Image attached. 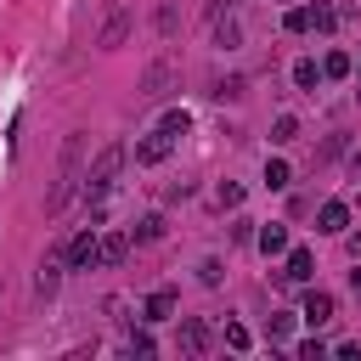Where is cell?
Wrapping results in <instances>:
<instances>
[{
  "label": "cell",
  "instance_id": "ffe728a7",
  "mask_svg": "<svg viewBox=\"0 0 361 361\" xmlns=\"http://www.w3.org/2000/svg\"><path fill=\"white\" fill-rule=\"evenodd\" d=\"M350 68H355L350 51H327V56H322V79H327V85H333V79H350Z\"/></svg>",
  "mask_w": 361,
  "mask_h": 361
},
{
  "label": "cell",
  "instance_id": "7a4b0ae2",
  "mask_svg": "<svg viewBox=\"0 0 361 361\" xmlns=\"http://www.w3.org/2000/svg\"><path fill=\"white\" fill-rule=\"evenodd\" d=\"M79 141H68V152H62V175H56V186H51V197H45V214H62L68 209V197L79 192Z\"/></svg>",
  "mask_w": 361,
  "mask_h": 361
},
{
  "label": "cell",
  "instance_id": "4dcf8cb0",
  "mask_svg": "<svg viewBox=\"0 0 361 361\" xmlns=\"http://www.w3.org/2000/svg\"><path fill=\"white\" fill-rule=\"evenodd\" d=\"M130 355H152V333H147V327L130 333Z\"/></svg>",
  "mask_w": 361,
  "mask_h": 361
},
{
  "label": "cell",
  "instance_id": "d6986e66",
  "mask_svg": "<svg viewBox=\"0 0 361 361\" xmlns=\"http://www.w3.org/2000/svg\"><path fill=\"white\" fill-rule=\"evenodd\" d=\"M282 34H293V39H299V34H316V28H310V6H288V11H282Z\"/></svg>",
  "mask_w": 361,
  "mask_h": 361
},
{
  "label": "cell",
  "instance_id": "30bf717a",
  "mask_svg": "<svg viewBox=\"0 0 361 361\" xmlns=\"http://www.w3.org/2000/svg\"><path fill=\"white\" fill-rule=\"evenodd\" d=\"M130 259V231H102L96 237V265H124Z\"/></svg>",
  "mask_w": 361,
  "mask_h": 361
},
{
  "label": "cell",
  "instance_id": "484cf974",
  "mask_svg": "<svg viewBox=\"0 0 361 361\" xmlns=\"http://www.w3.org/2000/svg\"><path fill=\"white\" fill-rule=\"evenodd\" d=\"M293 322H299L293 310H276V316H271V327H265V338H271V344H282V338L293 333Z\"/></svg>",
  "mask_w": 361,
  "mask_h": 361
},
{
  "label": "cell",
  "instance_id": "e0dca14e",
  "mask_svg": "<svg viewBox=\"0 0 361 361\" xmlns=\"http://www.w3.org/2000/svg\"><path fill=\"white\" fill-rule=\"evenodd\" d=\"M299 141V113H276L271 118V147H293Z\"/></svg>",
  "mask_w": 361,
  "mask_h": 361
},
{
  "label": "cell",
  "instance_id": "7402d4cb",
  "mask_svg": "<svg viewBox=\"0 0 361 361\" xmlns=\"http://www.w3.org/2000/svg\"><path fill=\"white\" fill-rule=\"evenodd\" d=\"M310 28H316V34H333V28H338V11H333L327 0H310Z\"/></svg>",
  "mask_w": 361,
  "mask_h": 361
},
{
  "label": "cell",
  "instance_id": "44dd1931",
  "mask_svg": "<svg viewBox=\"0 0 361 361\" xmlns=\"http://www.w3.org/2000/svg\"><path fill=\"white\" fill-rule=\"evenodd\" d=\"M169 79H175V73H169V62H152V68H147V79H141V96H164V90H169Z\"/></svg>",
  "mask_w": 361,
  "mask_h": 361
},
{
  "label": "cell",
  "instance_id": "5bb4252c",
  "mask_svg": "<svg viewBox=\"0 0 361 361\" xmlns=\"http://www.w3.org/2000/svg\"><path fill=\"white\" fill-rule=\"evenodd\" d=\"M62 271H68V265H62V254H45V259H39V276H34V293H39V299H45V293H56Z\"/></svg>",
  "mask_w": 361,
  "mask_h": 361
},
{
  "label": "cell",
  "instance_id": "9a60e30c",
  "mask_svg": "<svg viewBox=\"0 0 361 361\" xmlns=\"http://www.w3.org/2000/svg\"><path fill=\"white\" fill-rule=\"evenodd\" d=\"M259 175H265V186H271V192H288V186H293V169H288V158H282V152H271Z\"/></svg>",
  "mask_w": 361,
  "mask_h": 361
},
{
  "label": "cell",
  "instance_id": "2e32d148",
  "mask_svg": "<svg viewBox=\"0 0 361 361\" xmlns=\"http://www.w3.org/2000/svg\"><path fill=\"white\" fill-rule=\"evenodd\" d=\"M158 237H164V214H158V209L130 226V243H135V248H147V243H158Z\"/></svg>",
  "mask_w": 361,
  "mask_h": 361
},
{
  "label": "cell",
  "instance_id": "d4e9b609",
  "mask_svg": "<svg viewBox=\"0 0 361 361\" xmlns=\"http://www.w3.org/2000/svg\"><path fill=\"white\" fill-rule=\"evenodd\" d=\"M243 197H248V192H243L237 180H220V186H214V203H220V209H243Z\"/></svg>",
  "mask_w": 361,
  "mask_h": 361
},
{
  "label": "cell",
  "instance_id": "3957f363",
  "mask_svg": "<svg viewBox=\"0 0 361 361\" xmlns=\"http://www.w3.org/2000/svg\"><path fill=\"white\" fill-rule=\"evenodd\" d=\"M338 316V299L327 293V288H310L305 282V299H299V322H310V327H327Z\"/></svg>",
  "mask_w": 361,
  "mask_h": 361
},
{
  "label": "cell",
  "instance_id": "f546056e",
  "mask_svg": "<svg viewBox=\"0 0 361 361\" xmlns=\"http://www.w3.org/2000/svg\"><path fill=\"white\" fill-rule=\"evenodd\" d=\"M231 237H237V243H254V220L237 214V220H231Z\"/></svg>",
  "mask_w": 361,
  "mask_h": 361
},
{
  "label": "cell",
  "instance_id": "f1b7e54d",
  "mask_svg": "<svg viewBox=\"0 0 361 361\" xmlns=\"http://www.w3.org/2000/svg\"><path fill=\"white\" fill-rule=\"evenodd\" d=\"M175 23H180V17H175V6H158V34H164V39L175 34Z\"/></svg>",
  "mask_w": 361,
  "mask_h": 361
},
{
  "label": "cell",
  "instance_id": "d6a6232c",
  "mask_svg": "<svg viewBox=\"0 0 361 361\" xmlns=\"http://www.w3.org/2000/svg\"><path fill=\"white\" fill-rule=\"evenodd\" d=\"M350 73H355V79H361V68H350Z\"/></svg>",
  "mask_w": 361,
  "mask_h": 361
},
{
  "label": "cell",
  "instance_id": "ba28073f",
  "mask_svg": "<svg viewBox=\"0 0 361 361\" xmlns=\"http://www.w3.org/2000/svg\"><path fill=\"white\" fill-rule=\"evenodd\" d=\"M62 265H68V271H90V265H96V226H85V231L62 248Z\"/></svg>",
  "mask_w": 361,
  "mask_h": 361
},
{
  "label": "cell",
  "instance_id": "277c9868",
  "mask_svg": "<svg viewBox=\"0 0 361 361\" xmlns=\"http://www.w3.org/2000/svg\"><path fill=\"white\" fill-rule=\"evenodd\" d=\"M130 28H135V11H130V6L107 11V23L96 28V51H118V45L130 39Z\"/></svg>",
  "mask_w": 361,
  "mask_h": 361
},
{
  "label": "cell",
  "instance_id": "1f68e13d",
  "mask_svg": "<svg viewBox=\"0 0 361 361\" xmlns=\"http://www.w3.org/2000/svg\"><path fill=\"white\" fill-rule=\"evenodd\" d=\"M350 288H355V293H361V259H355V271H350Z\"/></svg>",
  "mask_w": 361,
  "mask_h": 361
},
{
  "label": "cell",
  "instance_id": "5b68a950",
  "mask_svg": "<svg viewBox=\"0 0 361 361\" xmlns=\"http://www.w3.org/2000/svg\"><path fill=\"white\" fill-rule=\"evenodd\" d=\"M169 152H175V135H169V130H158V124L135 141V164H141V169H158Z\"/></svg>",
  "mask_w": 361,
  "mask_h": 361
},
{
  "label": "cell",
  "instance_id": "8992f818",
  "mask_svg": "<svg viewBox=\"0 0 361 361\" xmlns=\"http://www.w3.org/2000/svg\"><path fill=\"white\" fill-rule=\"evenodd\" d=\"M175 310H180V293H175V288H152V293L141 299V322H147V327L175 322Z\"/></svg>",
  "mask_w": 361,
  "mask_h": 361
},
{
  "label": "cell",
  "instance_id": "4316f807",
  "mask_svg": "<svg viewBox=\"0 0 361 361\" xmlns=\"http://www.w3.org/2000/svg\"><path fill=\"white\" fill-rule=\"evenodd\" d=\"M220 276H226V265H220L214 254H209V259H197V282H203V288H220Z\"/></svg>",
  "mask_w": 361,
  "mask_h": 361
},
{
  "label": "cell",
  "instance_id": "ac0fdd59",
  "mask_svg": "<svg viewBox=\"0 0 361 361\" xmlns=\"http://www.w3.org/2000/svg\"><path fill=\"white\" fill-rule=\"evenodd\" d=\"M237 39H243L237 17H231V11H220V17H214V45H220V51H237Z\"/></svg>",
  "mask_w": 361,
  "mask_h": 361
},
{
  "label": "cell",
  "instance_id": "cb8c5ba5",
  "mask_svg": "<svg viewBox=\"0 0 361 361\" xmlns=\"http://www.w3.org/2000/svg\"><path fill=\"white\" fill-rule=\"evenodd\" d=\"M158 130H169V135H175V141H180V135H186V130H192V113H186V107H169V113H164V118H158Z\"/></svg>",
  "mask_w": 361,
  "mask_h": 361
},
{
  "label": "cell",
  "instance_id": "603a6c76",
  "mask_svg": "<svg viewBox=\"0 0 361 361\" xmlns=\"http://www.w3.org/2000/svg\"><path fill=\"white\" fill-rule=\"evenodd\" d=\"M220 338H226V350H237V355H248V350H254V333H248L243 322H226V333H220Z\"/></svg>",
  "mask_w": 361,
  "mask_h": 361
},
{
  "label": "cell",
  "instance_id": "8fae6325",
  "mask_svg": "<svg viewBox=\"0 0 361 361\" xmlns=\"http://www.w3.org/2000/svg\"><path fill=\"white\" fill-rule=\"evenodd\" d=\"M175 350H186V355H209V327H203L197 316H186V322L175 327Z\"/></svg>",
  "mask_w": 361,
  "mask_h": 361
},
{
  "label": "cell",
  "instance_id": "83f0119b",
  "mask_svg": "<svg viewBox=\"0 0 361 361\" xmlns=\"http://www.w3.org/2000/svg\"><path fill=\"white\" fill-rule=\"evenodd\" d=\"M293 355H299V361H322V355H327V338H299Z\"/></svg>",
  "mask_w": 361,
  "mask_h": 361
},
{
  "label": "cell",
  "instance_id": "836d02e7",
  "mask_svg": "<svg viewBox=\"0 0 361 361\" xmlns=\"http://www.w3.org/2000/svg\"><path fill=\"white\" fill-rule=\"evenodd\" d=\"M0 288H6V282H0Z\"/></svg>",
  "mask_w": 361,
  "mask_h": 361
},
{
  "label": "cell",
  "instance_id": "9c48e42d",
  "mask_svg": "<svg viewBox=\"0 0 361 361\" xmlns=\"http://www.w3.org/2000/svg\"><path fill=\"white\" fill-rule=\"evenodd\" d=\"M288 79H293V90H299V96H316V90L327 85V79H322V62H316V56H299V62L288 68Z\"/></svg>",
  "mask_w": 361,
  "mask_h": 361
},
{
  "label": "cell",
  "instance_id": "6da1fadb",
  "mask_svg": "<svg viewBox=\"0 0 361 361\" xmlns=\"http://www.w3.org/2000/svg\"><path fill=\"white\" fill-rule=\"evenodd\" d=\"M124 158H130V152H124V141H107V147L85 164V175H79V197L102 209V203H107V192H113V180H118V169H124Z\"/></svg>",
  "mask_w": 361,
  "mask_h": 361
},
{
  "label": "cell",
  "instance_id": "4fadbf2b",
  "mask_svg": "<svg viewBox=\"0 0 361 361\" xmlns=\"http://www.w3.org/2000/svg\"><path fill=\"white\" fill-rule=\"evenodd\" d=\"M254 248H259V254H288V226H282V220L254 226Z\"/></svg>",
  "mask_w": 361,
  "mask_h": 361
},
{
  "label": "cell",
  "instance_id": "7c38bea8",
  "mask_svg": "<svg viewBox=\"0 0 361 361\" xmlns=\"http://www.w3.org/2000/svg\"><path fill=\"white\" fill-rule=\"evenodd\" d=\"M282 276L305 288V282L316 276V248H293V243H288V265H282Z\"/></svg>",
  "mask_w": 361,
  "mask_h": 361
},
{
  "label": "cell",
  "instance_id": "52a82bcc",
  "mask_svg": "<svg viewBox=\"0 0 361 361\" xmlns=\"http://www.w3.org/2000/svg\"><path fill=\"white\" fill-rule=\"evenodd\" d=\"M316 231H322V237H344V231H350V203H344V197H327V203L316 209Z\"/></svg>",
  "mask_w": 361,
  "mask_h": 361
}]
</instances>
